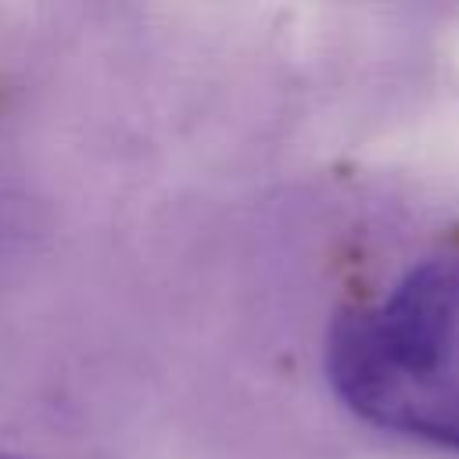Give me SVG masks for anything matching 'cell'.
<instances>
[{"instance_id":"cell-2","label":"cell","mask_w":459,"mask_h":459,"mask_svg":"<svg viewBox=\"0 0 459 459\" xmlns=\"http://www.w3.org/2000/svg\"><path fill=\"white\" fill-rule=\"evenodd\" d=\"M0 459H22V455H0Z\"/></svg>"},{"instance_id":"cell-1","label":"cell","mask_w":459,"mask_h":459,"mask_svg":"<svg viewBox=\"0 0 459 459\" xmlns=\"http://www.w3.org/2000/svg\"><path fill=\"white\" fill-rule=\"evenodd\" d=\"M326 369L359 420L459 452V255L412 265L387 294L341 316Z\"/></svg>"}]
</instances>
